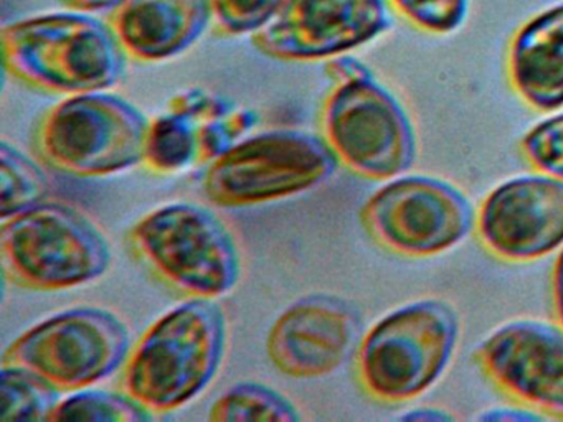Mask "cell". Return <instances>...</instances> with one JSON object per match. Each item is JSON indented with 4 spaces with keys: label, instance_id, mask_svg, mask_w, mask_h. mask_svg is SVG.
I'll list each match as a JSON object with an SVG mask.
<instances>
[{
    "label": "cell",
    "instance_id": "7",
    "mask_svg": "<svg viewBox=\"0 0 563 422\" xmlns=\"http://www.w3.org/2000/svg\"><path fill=\"white\" fill-rule=\"evenodd\" d=\"M150 122L107 91L67 96L38 124L42 157L75 177H108L143 164Z\"/></svg>",
    "mask_w": 563,
    "mask_h": 422
},
{
    "label": "cell",
    "instance_id": "20",
    "mask_svg": "<svg viewBox=\"0 0 563 422\" xmlns=\"http://www.w3.org/2000/svg\"><path fill=\"white\" fill-rule=\"evenodd\" d=\"M0 177L2 220L44 203L51 193V180L44 168L9 142L0 145Z\"/></svg>",
    "mask_w": 563,
    "mask_h": 422
},
{
    "label": "cell",
    "instance_id": "12",
    "mask_svg": "<svg viewBox=\"0 0 563 422\" xmlns=\"http://www.w3.org/2000/svg\"><path fill=\"white\" fill-rule=\"evenodd\" d=\"M258 114L219 92L186 89L150 122L143 164L170 175L210 165L252 134Z\"/></svg>",
    "mask_w": 563,
    "mask_h": 422
},
{
    "label": "cell",
    "instance_id": "24",
    "mask_svg": "<svg viewBox=\"0 0 563 422\" xmlns=\"http://www.w3.org/2000/svg\"><path fill=\"white\" fill-rule=\"evenodd\" d=\"M522 152L533 168L563 180V112L530 129Z\"/></svg>",
    "mask_w": 563,
    "mask_h": 422
},
{
    "label": "cell",
    "instance_id": "23",
    "mask_svg": "<svg viewBox=\"0 0 563 422\" xmlns=\"http://www.w3.org/2000/svg\"><path fill=\"white\" fill-rule=\"evenodd\" d=\"M283 0H210L212 20L223 35L255 33L272 19Z\"/></svg>",
    "mask_w": 563,
    "mask_h": 422
},
{
    "label": "cell",
    "instance_id": "5",
    "mask_svg": "<svg viewBox=\"0 0 563 422\" xmlns=\"http://www.w3.org/2000/svg\"><path fill=\"white\" fill-rule=\"evenodd\" d=\"M131 243L163 282L189 297L220 299L235 289L242 259L232 231L209 208L163 204L134 224Z\"/></svg>",
    "mask_w": 563,
    "mask_h": 422
},
{
    "label": "cell",
    "instance_id": "22",
    "mask_svg": "<svg viewBox=\"0 0 563 422\" xmlns=\"http://www.w3.org/2000/svg\"><path fill=\"white\" fill-rule=\"evenodd\" d=\"M418 30L434 35L456 32L467 16L470 0H388Z\"/></svg>",
    "mask_w": 563,
    "mask_h": 422
},
{
    "label": "cell",
    "instance_id": "14",
    "mask_svg": "<svg viewBox=\"0 0 563 422\" xmlns=\"http://www.w3.org/2000/svg\"><path fill=\"white\" fill-rule=\"evenodd\" d=\"M481 371L527 409L563 419V332L537 320L494 330L476 352Z\"/></svg>",
    "mask_w": 563,
    "mask_h": 422
},
{
    "label": "cell",
    "instance_id": "9",
    "mask_svg": "<svg viewBox=\"0 0 563 422\" xmlns=\"http://www.w3.org/2000/svg\"><path fill=\"white\" fill-rule=\"evenodd\" d=\"M321 127L339 162L371 180L400 177L417 158L410 115L374 76L335 85L322 104Z\"/></svg>",
    "mask_w": 563,
    "mask_h": 422
},
{
    "label": "cell",
    "instance_id": "4",
    "mask_svg": "<svg viewBox=\"0 0 563 422\" xmlns=\"http://www.w3.org/2000/svg\"><path fill=\"white\" fill-rule=\"evenodd\" d=\"M0 257L12 282L52 292L100 279L110 269L111 247L77 208L44 201L2 220Z\"/></svg>",
    "mask_w": 563,
    "mask_h": 422
},
{
    "label": "cell",
    "instance_id": "2",
    "mask_svg": "<svg viewBox=\"0 0 563 422\" xmlns=\"http://www.w3.org/2000/svg\"><path fill=\"white\" fill-rule=\"evenodd\" d=\"M0 43L12 76L55 95L108 91L126 66V53L110 23L77 10L5 25Z\"/></svg>",
    "mask_w": 563,
    "mask_h": 422
},
{
    "label": "cell",
    "instance_id": "10",
    "mask_svg": "<svg viewBox=\"0 0 563 422\" xmlns=\"http://www.w3.org/2000/svg\"><path fill=\"white\" fill-rule=\"evenodd\" d=\"M367 233L401 256L428 257L460 244L473 230L474 210L466 195L440 178H391L361 211Z\"/></svg>",
    "mask_w": 563,
    "mask_h": 422
},
{
    "label": "cell",
    "instance_id": "15",
    "mask_svg": "<svg viewBox=\"0 0 563 422\" xmlns=\"http://www.w3.org/2000/svg\"><path fill=\"white\" fill-rule=\"evenodd\" d=\"M481 243L499 259L530 263L563 244V180L526 175L494 188L477 216Z\"/></svg>",
    "mask_w": 563,
    "mask_h": 422
},
{
    "label": "cell",
    "instance_id": "11",
    "mask_svg": "<svg viewBox=\"0 0 563 422\" xmlns=\"http://www.w3.org/2000/svg\"><path fill=\"white\" fill-rule=\"evenodd\" d=\"M390 26L385 0H283L252 43L273 59L316 62L344 55Z\"/></svg>",
    "mask_w": 563,
    "mask_h": 422
},
{
    "label": "cell",
    "instance_id": "16",
    "mask_svg": "<svg viewBox=\"0 0 563 422\" xmlns=\"http://www.w3.org/2000/svg\"><path fill=\"white\" fill-rule=\"evenodd\" d=\"M212 20L210 0H124L110 26L130 58L166 62L186 52Z\"/></svg>",
    "mask_w": 563,
    "mask_h": 422
},
{
    "label": "cell",
    "instance_id": "8",
    "mask_svg": "<svg viewBox=\"0 0 563 422\" xmlns=\"http://www.w3.org/2000/svg\"><path fill=\"white\" fill-rule=\"evenodd\" d=\"M131 348L130 329L117 313L101 307H75L18 336L2 363L24 366L62 392H74L123 368Z\"/></svg>",
    "mask_w": 563,
    "mask_h": 422
},
{
    "label": "cell",
    "instance_id": "18",
    "mask_svg": "<svg viewBox=\"0 0 563 422\" xmlns=\"http://www.w3.org/2000/svg\"><path fill=\"white\" fill-rule=\"evenodd\" d=\"M62 391L24 366L2 363L0 369V421H51Z\"/></svg>",
    "mask_w": 563,
    "mask_h": 422
},
{
    "label": "cell",
    "instance_id": "1",
    "mask_svg": "<svg viewBox=\"0 0 563 422\" xmlns=\"http://www.w3.org/2000/svg\"><path fill=\"white\" fill-rule=\"evenodd\" d=\"M225 346L222 307L216 299L189 297L161 315L131 348L123 391L153 414L177 411L216 378Z\"/></svg>",
    "mask_w": 563,
    "mask_h": 422
},
{
    "label": "cell",
    "instance_id": "19",
    "mask_svg": "<svg viewBox=\"0 0 563 422\" xmlns=\"http://www.w3.org/2000/svg\"><path fill=\"white\" fill-rule=\"evenodd\" d=\"M213 422H298L296 406L286 396L262 382L243 381L232 386L210 406Z\"/></svg>",
    "mask_w": 563,
    "mask_h": 422
},
{
    "label": "cell",
    "instance_id": "6",
    "mask_svg": "<svg viewBox=\"0 0 563 422\" xmlns=\"http://www.w3.org/2000/svg\"><path fill=\"white\" fill-rule=\"evenodd\" d=\"M339 158L322 135L298 129H273L246 135L203 175L213 204L253 207L296 197L324 184Z\"/></svg>",
    "mask_w": 563,
    "mask_h": 422
},
{
    "label": "cell",
    "instance_id": "28",
    "mask_svg": "<svg viewBox=\"0 0 563 422\" xmlns=\"http://www.w3.org/2000/svg\"><path fill=\"white\" fill-rule=\"evenodd\" d=\"M553 302H555L556 316L563 326V249L553 269Z\"/></svg>",
    "mask_w": 563,
    "mask_h": 422
},
{
    "label": "cell",
    "instance_id": "26",
    "mask_svg": "<svg viewBox=\"0 0 563 422\" xmlns=\"http://www.w3.org/2000/svg\"><path fill=\"white\" fill-rule=\"evenodd\" d=\"M483 421H503V422H533L542 421V415L537 414L532 409H490V411L481 414Z\"/></svg>",
    "mask_w": 563,
    "mask_h": 422
},
{
    "label": "cell",
    "instance_id": "25",
    "mask_svg": "<svg viewBox=\"0 0 563 422\" xmlns=\"http://www.w3.org/2000/svg\"><path fill=\"white\" fill-rule=\"evenodd\" d=\"M329 78L335 82V85H342V82L357 81V79L371 78L372 71L358 62L354 56L339 55L334 56L331 62L325 66Z\"/></svg>",
    "mask_w": 563,
    "mask_h": 422
},
{
    "label": "cell",
    "instance_id": "17",
    "mask_svg": "<svg viewBox=\"0 0 563 422\" xmlns=\"http://www.w3.org/2000/svg\"><path fill=\"white\" fill-rule=\"evenodd\" d=\"M514 91L530 108L550 112L563 106V3L520 26L507 56Z\"/></svg>",
    "mask_w": 563,
    "mask_h": 422
},
{
    "label": "cell",
    "instance_id": "27",
    "mask_svg": "<svg viewBox=\"0 0 563 422\" xmlns=\"http://www.w3.org/2000/svg\"><path fill=\"white\" fill-rule=\"evenodd\" d=\"M68 9L77 12L93 13L104 12V10H114L124 0H60Z\"/></svg>",
    "mask_w": 563,
    "mask_h": 422
},
{
    "label": "cell",
    "instance_id": "21",
    "mask_svg": "<svg viewBox=\"0 0 563 422\" xmlns=\"http://www.w3.org/2000/svg\"><path fill=\"white\" fill-rule=\"evenodd\" d=\"M151 419L153 412L128 392L85 388L62 398L48 422H146Z\"/></svg>",
    "mask_w": 563,
    "mask_h": 422
},
{
    "label": "cell",
    "instance_id": "13",
    "mask_svg": "<svg viewBox=\"0 0 563 422\" xmlns=\"http://www.w3.org/2000/svg\"><path fill=\"white\" fill-rule=\"evenodd\" d=\"M361 310L332 293H311L289 306L269 329L266 355L291 378H321L341 368L361 345Z\"/></svg>",
    "mask_w": 563,
    "mask_h": 422
},
{
    "label": "cell",
    "instance_id": "29",
    "mask_svg": "<svg viewBox=\"0 0 563 422\" xmlns=\"http://www.w3.org/2000/svg\"><path fill=\"white\" fill-rule=\"evenodd\" d=\"M405 421H427V422H443L451 421V415L440 409H420V411L408 412L401 415Z\"/></svg>",
    "mask_w": 563,
    "mask_h": 422
},
{
    "label": "cell",
    "instance_id": "3",
    "mask_svg": "<svg viewBox=\"0 0 563 422\" xmlns=\"http://www.w3.org/2000/svg\"><path fill=\"white\" fill-rule=\"evenodd\" d=\"M460 336L456 310L440 299L417 300L378 320L355 352L358 381L382 402L418 398L446 371Z\"/></svg>",
    "mask_w": 563,
    "mask_h": 422
}]
</instances>
